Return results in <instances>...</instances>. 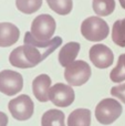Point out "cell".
Instances as JSON below:
<instances>
[{"label":"cell","mask_w":125,"mask_h":126,"mask_svg":"<svg viewBox=\"0 0 125 126\" xmlns=\"http://www.w3.org/2000/svg\"><path fill=\"white\" fill-rule=\"evenodd\" d=\"M24 44L16 48L9 55V62L19 69H30L41 63L62 44L61 37H54L49 41H39L30 32L24 34Z\"/></svg>","instance_id":"cell-1"},{"label":"cell","mask_w":125,"mask_h":126,"mask_svg":"<svg viewBox=\"0 0 125 126\" xmlns=\"http://www.w3.org/2000/svg\"><path fill=\"white\" fill-rule=\"evenodd\" d=\"M81 33L91 42H100L106 39L110 33L109 24L100 17H89L81 24Z\"/></svg>","instance_id":"cell-2"},{"label":"cell","mask_w":125,"mask_h":126,"mask_svg":"<svg viewBox=\"0 0 125 126\" xmlns=\"http://www.w3.org/2000/svg\"><path fill=\"white\" fill-rule=\"evenodd\" d=\"M123 112L121 103L114 98H104L95 107V118L102 125H110L121 116Z\"/></svg>","instance_id":"cell-3"},{"label":"cell","mask_w":125,"mask_h":126,"mask_svg":"<svg viewBox=\"0 0 125 126\" xmlns=\"http://www.w3.org/2000/svg\"><path fill=\"white\" fill-rule=\"evenodd\" d=\"M57 23L52 16L42 13L33 19L30 33L39 41H49L54 34Z\"/></svg>","instance_id":"cell-4"},{"label":"cell","mask_w":125,"mask_h":126,"mask_svg":"<svg viewBox=\"0 0 125 126\" xmlns=\"http://www.w3.org/2000/svg\"><path fill=\"white\" fill-rule=\"evenodd\" d=\"M91 74L92 71L90 65L85 61L78 60L65 67L64 79L70 86H81L90 80Z\"/></svg>","instance_id":"cell-5"},{"label":"cell","mask_w":125,"mask_h":126,"mask_svg":"<svg viewBox=\"0 0 125 126\" xmlns=\"http://www.w3.org/2000/svg\"><path fill=\"white\" fill-rule=\"evenodd\" d=\"M8 110L17 121H27L33 115L34 104L30 96L22 94L8 103Z\"/></svg>","instance_id":"cell-6"},{"label":"cell","mask_w":125,"mask_h":126,"mask_svg":"<svg viewBox=\"0 0 125 126\" xmlns=\"http://www.w3.org/2000/svg\"><path fill=\"white\" fill-rule=\"evenodd\" d=\"M23 87V78L19 72L3 70L0 72V92L4 95L12 96L18 94Z\"/></svg>","instance_id":"cell-7"},{"label":"cell","mask_w":125,"mask_h":126,"mask_svg":"<svg viewBox=\"0 0 125 126\" xmlns=\"http://www.w3.org/2000/svg\"><path fill=\"white\" fill-rule=\"evenodd\" d=\"M75 93L70 85L57 83L49 90V100L58 107H68L74 102Z\"/></svg>","instance_id":"cell-8"},{"label":"cell","mask_w":125,"mask_h":126,"mask_svg":"<svg viewBox=\"0 0 125 126\" xmlns=\"http://www.w3.org/2000/svg\"><path fill=\"white\" fill-rule=\"evenodd\" d=\"M89 57L93 64L99 69H108L113 64L114 54L105 44H94L89 51Z\"/></svg>","instance_id":"cell-9"},{"label":"cell","mask_w":125,"mask_h":126,"mask_svg":"<svg viewBox=\"0 0 125 126\" xmlns=\"http://www.w3.org/2000/svg\"><path fill=\"white\" fill-rule=\"evenodd\" d=\"M51 87V78L47 74H40L32 82V92L39 102L49 101V90Z\"/></svg>","instance_id":"cell-10"},{"label":"cell","mask_w":125,"mask_h":126,"mask_svg":"<svg viewBox=\"0 0 125 126\" xmlns=\"http://www.w3.org/2000/svg\"><path fill=\"white\" fill-rule=\"evenodd\" d=\"M20 31L17 26L10 22H1L0 23V47L8 48L15 44L19 40Z\"/></svg>","instance_id":"cell-11"},{"label":"cell","mask_w":125,"mask_h":126,"mask_svg":"<svg viewBox=\"0 0 125 126\" xmlns=\"http://www.w3.org/2000/svg\"><path fill=\"white\" fill-rule=\"evenodd\" d=\"M80 48H81V46H80L79 42H69V43L64 44L63 48L59 52L60 64L62 66L66 67L72 62H74L78 54H79Z\"/></svg>","instance_id":"cell-12"},{"label":"cell","mask_w":125,"mask_h":126,"mask_svg":"<svg viewBox=\"0 0 125 126\" xmlns=\"http://www.w3.org/2000/svg\"><path fill=\"white\" fill-rule=\"evenodd\" d=\"M91 111L88 109H77L69 115L68 126H90Z\"/></svg>","instance_id":"cell-13"},{"label":"cell","mask_w":125,"mask_h":126,"mask_svg":"<svg viewBox=\"0 0 125 126\" xmlns=\"http://www.w3.org/2000/svg\"><path fill=\"white\" fill-rule=\"evenodd\" d=\"M64 113L60 110H49L42 115L41 126H65Z\"/></svg>","instance_id":"cell-14"},{"label":"cell","mask_w":125,"mask_h":126,"mask_svg":"<svg viewBox=\"0 0 125 126\" xmlns=\"http://www.w3.org/2000/svg\"><path fill=\"white\" fill-rule=\"evenodd\" d=\"M92 7L97 16L108 17L114 11L115 0H93Z\"/></svg>","instance_id":"cell-15"},{"label":"cell","mask_w":125,"mask_h":126,"mask_svg":"<svg viewBox=\"0 0 125 126\" xmlns=\"http://www.w3.org/2000/svg\"><path fill=\"white\" fill-rule=\"evenodd\" d=\"M112 40L116 46L125 48V18L114 22L112 28Z\"/></svg>","instance_id":"cell-16"},{"label":"cell","mask_w":125,"mask_h":126,"mask_svg":"<svg viewBox=\"0 0 125 126\" xmlns=\"http://www.w3.org/2000/svg\"><path fill=\"white\" fill-rule=\"evenodd\" d=\"M47 2L51 8V10L61 16L69 15L73 8L72 0H47Z\"/></svg>","instance_id":"cell-17"},{"label":"cell","mask_w":125,"mask_h":126,"mask_svg":"<svg viewBox=\"0 0 125 126\" xmlns=\"http://www.w3.org/2000/svg\"><path fill=\"white\" fill-rule=\"evenodd\" d=\"M16 6L22 13L31 15L40 9L42 6V0H16Z\"/></svg>","instance_id":"cell-18"},{"label":"cell","mask_w":125,"mask_h":126,"mask_svg":"<svg viewBox=\"0 0 125 126\" xmlns=\"http://www.w3.org/2000/svg\"><path fill=\"white\" fill-rule=\"evenodd\" d=\"M110 78L114 83H121L125 81V53L120 55L116 66L111 71Z\"/></svg>","instance_id":"cell-19"},{"label":"cell","mask_w":125,"mask_h":126,"mask_svg":"<svg viewBox=\"0 0 125 126\" xmlns=\"http://www.w3.org/2000/svg\"><path fill=\"white\" fill-rule=\"evenodd\" d=\"M111 94H112L114 97L121 100L122 102L125 104V83L121 85H117V86H113L111 89Z\"/></svg>","instance_id":"cell-20"},{"label":"cell","mask_w":125,"mask_h":126,"mask_svg":"<svg viewBox=\"0 0 125 126\" xmlns=\"http://www.w3.org/2000/svg\"><path fill=\"white\" fill-rule=\"evenodd\" d=\"M8 125V116L6 113L0 112V126H7Z\"/></svg>","instance_id":"cell-21"},{"label":"cell","mask_w":125,"mask_h":126,"mask_svg":"<svg viewBox=\"0 0 125 126\" xmlns=\"http://www.w3.org/2000/svg\"><path fill=\"white\" fill-rule=\"evenodd\" d=\"M119 1H120V3H121L122 8L125 9V0H119Z\"/></svg>","instance_id":"cell-22"}]
</instances>
